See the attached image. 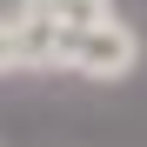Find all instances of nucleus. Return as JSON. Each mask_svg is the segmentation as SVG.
<instances>
[{"instance_id": "obj_1", "label": "nucleus", "mask_w": 147, "mask_h": 147, "mask_svg": "<svg viewBox=\"0 0 147 147\" xmlns=\"http://www.w3.org/2000/svg\"><path fill=\"white\" fill-rule=\"evenodd\" d=\"M114 13H120V0H13L20 40H27V74H60L67 47Z\"/></svg>"}, {"instance_id": "obj_2", "label": "nucleus", "mask_w": 147, "mask_h": 147, "mask_svg": "<svg viewBox=\"0 0 147 147\" xmlns=\"http://www.w3.org/2000/svg\"><path fill=\"white\" fill-rule=\"evenodd\" d=\"M140 60H147L140 27H134L127 13H114V20L87 27L80 40L67 47L60 74H74V80H87V87H120V80H134V74H140Z\"/></svg>"}, {"instance_id": "obj_3", "label": "nucleus", "mask_w": 147, "mask_h": 147, "mask_svg": "<svg viewBox=\"0 0 147 147\" xmlns=\"http://www.w3.org/2000/svg\"><path fill=\"white\" fill-rule=\"evenodd\" d=\"M13 74H27V40H20L13 7H0V80H13Z\"/></svg>"}]
</instances>
